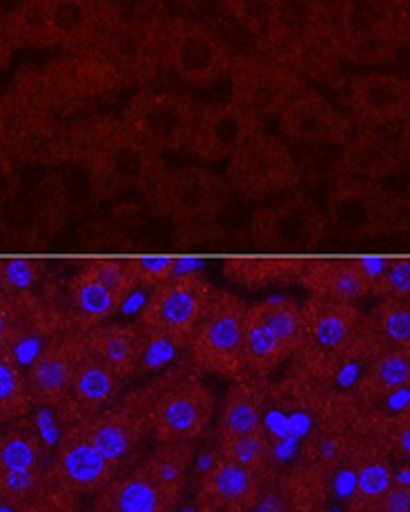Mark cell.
Segmentation results:
<instances>
[{"instance_id": "14", "label": "cell", "mask_w": 410, "mask_h": 512, "mask_svg": "<svg viewBox=\"0 0 410 512\" xmlns=\"http://www.w3.org/2000/svg\"><path fill=\"white\" fill-rule=\"evenodd\" d=\"M125 85H145L163 67V21L116 18L94 45Z\"/></svg>"}, {"instance_id": "28", "label": "cell", "mask_w": 410, "mask_h": 512, "mask_svg": "<svg viewBox=\"0 0 410 512\" xmlns=\"http://www.w3.org/2000/svg\"><path fill=\"white\" fill-rule=\"evenodd\" d=\"M299 285L310 292V297L339 303H359L361 299L373 297V288L359 270L357 259L308 261L299 277Z\"/></svg>"}, {"instance_id": "51", "label": "cell", "mask_w": 410, "mask_h": 512, "mask_svg": "<svg viewBox=\"0 0 410 512\" xmlns=\"http://www.w3.org/2000/svg\"><path fill=\"white\" fill-rule=\"evenodd\" d=\"M368 12L379 16H406L410 14V0H359Z\"/></svg>"}, {"instance_id": "19", "label": "cell", "mask_w": 410, "mask_h": 512, "mask_svg": "<svg viewBox=\"0 0 410 512\" xmlns=\"http://www.w3.org/2000/svg\"><path fill=\"white\" fill-rule=\"evenodd\" d=\"M281 132L308 147H344L353 139V123L328 98L306 87L279 116Z\"/></svg>"}, {"instance_id": "54", "label": "cell", "mask_w": 410, "mask_h": 512, "mask_svg": "<svg viewBox=\"0 0 410 512\" xmlns=\"http://www.w3.org/2000/svg\"><path fill=\"white\" fill-rule=\"evenodd\" d=\"M128 3H134V5H156V3H161V0H128Z\"/></svg>"}, {"instance_id": "5", "label": "cell", "mask_w": 410, "mask_h": 512, "mask_svg": "<svg viewBox=\"0 0 410 512\" xmlns=\"http://www.w3.org/2000/svg\"><path fill=\"white\" fill-rule=\"evenodd\" d=\"M250 305L232 292H214L197 332L188 346L192 366L199 372L237 381L246 374L243 330Z\"/></svg>"}, {"instance_id": "35", "label": "cell", "mask_w": 410, "mask_h": 512, "mask_svg": "<svg viewBox=\"0 0 410 512\" xmlns=\"http://www.w3.org/2000/svg\"><path fill=\"white\" fill-rule=\"evenodd\" d=\"M194 455V441H170L161 443L150 457H145L139 468L159 484L174 501H181L185 486H188V472Z\"/></svg>"}, {"instance_id": "18", "label": "cell", "mask_w": 410, "mask_h": 512, "mask_svg": "<svg viewBox=\"0 0 410 512\" xmlns=\"http://www.w3.org/2000/svg\"><path fill=\"white\" fill-rule=\"evenodd\" d=\"M261 132H266L263 118L248 112L239 103L203 105L188 150L208 165L221 163Z\"/></svg>"}, {"instance_id": "1", "label": "cell", "mask_w": 410, "mask_h": 512, "mask_svg": "<svg viewBox=\"0 0 410 512\" xmlns=\"http://www.w3.org/2000/svg\"><path fill=\"white\" fill-rule=\"evenodd\" d=\"M63 163H78L105 194L148 187L165 170L163 156L152 152L114 116H85L65 127Z\"/></svg>"}, {"instance_id": "20", "label": "cell", "mask_w": 410, "mask_h": 512, "mask_svg": "<svg viewBox=\"0 0 410 512\" xmlns=\"http://www.w3.org/2000/svg\"><path fill=\"white\" fill-rule=\"evenodd\" d=\"M85 350L83 337L76 334V337L54 339L36 352L27 366V386L32 392L34 408H43L56 417L61 415Z\"/></svg>"}, {"instance_id": "17", "label": "cell", "mask_w": 410, "mask_h": 512, "mask_svg": "<svg viewBox=\"0 0 410 512\" xmlns=\"http://www.w3.org/2000/svg\"><path fill=\"white\" fill-rule=\"evenodd\" d=\"M121 468L112 464L87 437L81 423H72L56 443L50 481L70 495H96L110 481L121 475Z\"/></svg>"}, {"instance_id": "24", "label": "cell", "mask_w": 410, "mask_h": 512, "mask_svg": "<svg viewBox=\"0 0 410 512\" xmlns=\"http://www.w3.org/2000/svg\"><path fill=\"white\" fill-rule=\"evenodd\" d=\"M50 25L52 49L76 52V49L94 47L107 32L119 9L110 0H43Z\"/></svg>"}, {"instance_id": "15", "label": "cell", "mask_w": 410, "mask_h": 512, "mask_svg": "<svg viewBox=\"0 0 410 512\" xmlns=\"http://www.w3.org/2000/svg\"><path fill=\"white\" fill-rule=\"evenodd\" d=\"M326 232V212H321L319 205L301 192L259 210L250 223L252 241L268 250H312L324 241Z\"/></svg>"}, {"instance_id": "52", "label": "cell", "mask_w": 410, "mask_h": 512, "mask_svg": "<svg viewBox=\"0 0 410 512\" xmlns=\"http://www.w3.org/2000/svg\"><path fill=\"white\" fill-rule=\"evenodd\" d=\"M14 54H16V47L12 41H9L5 27L0 25V74L9 70V65L14 61Z\"/></svg>"}, {"instance_id": "29", "label": "cell", "mask_w": 410, "mask_h": 512, "mask_svg": "<svg viewBox=\"0 0 410 512\" xmlns=\"http://www.w3.org/2000/svg\"><path fill=\"white\" fill-rule=\"evenodd\" d=\"M410 390V350L384 348L368 363L353 383V399L359 408H377L379 403L395 399Z\"/></svg>"}, {"instance_id": "41", "label": "cell", "mask_w": 410, "mask_h": 512, "mask_svg": "<svg viewBox=\"0 0 410 512\" xmlns=\"http://www.w3.org/2000/svg\"><path fill=\"white\" fill-rule=\"evenodd\" d=\"M217 455L248 468L257 475L272 477V446L266 430L250 432V435L219 439Z\"/></svg>"}, {"instance_id": "11", "label": "cell", "mask_w": 410, "mask_h": 512, "mask_svg": "<svg viewBox=\"0 0 410 512\" xmlns=\"http://www.w3.org/2000/svg\"><path fill=\"white\" fill-rule=\"evenodd\" d=\"M230 101L259 118L279 116L292 98L306 90V78L268 54H246L232 61Z\"/></svg>"}, {"instance_id": "48", "label": "cell", "mask_w": 410, "mask_h": 512, "mask_svg": "<svg viewBox=\"0 0 410 512\" xmlns=\"http://www.w3.org/2000/svg\"><path fill=\"white\" fill-rule=\"evenodd\" d=\"M70 492H65L63 488H58L54 484L47 486L41 495H38L32 504H27L23 508H16L18 512H74Z\"/></svg>"}, {"instance_id": "27", "label": "cell", "mask_w": 410, "mask_h": 512, "mask_svg": "<svg viewBox=\"0 0 410 512\" xmlns=\"http://www.w3.org/2000/svg\"><path fill=\"white\" fill-rule=\"evenodd\" d=\"M177 506L179 501L136 466L96 492L92 512H174Z\"/></svg>"}, {"instance_id": "53", "label": "cell", "mask_w": 410, "mask_h": 512, "mask_svg": "<svg viewBox=\"0 0 410 512\" xmlns=\"http://www.w3.org/2000/svg\"><path fill=\"white\" fill-rule=\"evenodd\" d=\"M397 152L402 156V161H406L410 165V114L399 123V134H397Z\"/></svg>"}, {"instance_id": "40", "label": "cell", "mask_w": 410, "mask_h": 512, "mask_svg": "<svg viewBox=\"0 0 410 512\" xmlns=\"http://www.w3.org/2000/svg\"><path fill=\"white\" fill-rule=\"evenodd\" d=\"M34 408L21 363L12 352H0V423L18 421Z\"/></svg>"}, {"instance_id": "25", "label": "cell", "mask_w": 410, "mask_h": 512, "mask_svg": "<svg viewBox=\"0 0 410 512\" xmlns=\"http://www.w3.org/2000/svg\"><path fill=\"white\" fill-rule=\"evenodd\" d=\"M123 386V379L116 374L105 361L87 348L81 363H78L70 397H67L65 408L58 419L72 423H81L94 415H99L110 403H114L116 395Z\"/></svg>"}, {"instance_id": "43", "label": "cell", "mask_w": 410, "mask_h": 512, "mask_svg": "<svg viewBox=\"0 0 410 512\" xmlns=\"http://www.w3.org/2000/svg\"><path fill=\"white\" fill-rule=\"evenodd\" d=\"M25 305L23 297L0 290V352H14L25 339Z\"/></svg>"}, {"instance_id": "4", "label": "cell", "mask_w": 410, "mask_h": 512, "mask_svg": "<svg viewBox=\"0 0 410 512\" xmlns=\"http://www.w3.org/2000/svg\"><path fill=\"white\" fill-rule=\"evenodd\" d=\"M150 208L179 225H208L228 208L232 190L226 176L210 167L190 165L179 170H165L148 190Z\"/></svg>"}, {"instance_id": "7", "label": "cell", "mask_w": 410, "mask_h": 512, "mask_svg": "<svg viewBox=\"0 0 410 512\" xmlns=\"http://www.w3.org/2000/svg\"><path fill=\"white\" fill-rule=\"evenodd\" d=\"M201 107L188 94L141 90L125 103L121 121L143 145L163 156L190 145Z\"/></svg>"}, {"instance_id": "31", "label": "cell", "mask_w": 410, "mask_h": 512, "mask_svg": "<svg viewBox=\"0 0 410 512\" xmlns=\"http://www.w3.org/2000/svg\"><path fill=\"white\" fill-rule=\"evenodd\" d=\"M268 381L243 374L226 392L219 421V439L250 435L263 430V410L268 401Z\"/></svg>"}, {"instance_id": "34", "label": "cell", "mask_w": 410, "mask_h": 512, "mask_svg": "<svg viewBox=\"0 0 410 512\" xmlns=\"http://www.w3.org/2000/svg\"><path fill=\"white\" fill-rule=\"evenodd\" d=\"M333 484V472L299 461L281 479V495L290 512H319L324 510Z\"/></svg>"}, {"instance_id": "9", "label": "cell", "mask_w": 410, "mask_h": 512, "mask_svg": "<svg viewBox=\"0 0 410 512\" xmlns=\"http://www.w3.org/2000/svg\"><path fill=\"white\" fill-rule=\"evenodd\" d=\"M65 127L9 87L0 96V161L63 163Z\"/></svg>"}, {"instance_id": "38", "label": "cell", "mask_w": 410, "mask_h": 512, "mask_svg": "<svg viewBox=\"0 0 410 512\" xmlns=\"http://www.w3.org/2000/svg\"><path fill=\"white\" fill-rule=\"evenodd\" d=\"M250 310L286 343L292 357L304 348V312H301V303L292 299H266L250 305Z\"/></svg>"}, {"instance_id": "6", "label": "cell", "mask_w": 410, "mask_h": 512, "mask_svg": "<svg viewBox=\"0 0 410 512\" xmlns=\"http://www.w3.org/2000/svg\"><path fill=\"white\" fill-rule=\"evenodd\" d=\"M226 181L234 194L248 201H266L288 194L301 183V167L279 136L261 132L226 161Z\"/></svg>"}, {"instance_id": "33", "label": "cell", "mask_w": 410, "mask_h": 512, "mask_svg": "<svg viewBox=\"0 0 410 512\" xmlns=\"http://www.w3.org/2000/svg\"><path fill=\"white\" fill-rule=\"evenodd\" d=\"M243 357H246V374L268 381L270 374L288 357H292L290 348L283 343L257 314L248 308L246 330H243Z\"/></svg>"}, {"instance_id": "50", "label": "cell", "mask_w": 410, "mask_h": 512, "mask_svg": "<svg viewBox=\"0 0 410 512\" xmlns=\"http://www.w3.org/2000/svg\"><path fill=\"white\" fill-rule=\"evenodd\" d=\"M357 265L364 272V277L368 279L370 288H373V294L377 297L379 285H382L388 268V259H382V256H364V259H357Z\"/></svg>"}, {"instance_id": "13", "label": "cell", "mask_w": 410, "mask_h": 512, "mask_svg": "<svg viewBox=\"0 0 410 512\" xmlns=\"http://www.w3.org/2000/svg\"><path fill=\"white\" fill-rule=\"evenodd\" d=\"M326 221L339 239L366 241L393 234V212L388 199L373 181L337 176L330 185Z\"/></svg>"}, {"instance_id": "23", "label": "cell", "mask_w": 410, "mask_h": 512, "mask_svg": "<svg viewBox=\"0 0 410 512\" xmlns=\"http://www.w3.org/2000/svg\"><path fill=\"white\" fill-rule=\"evenodd\" d=\"M410 36L406 16H355L341 29V56L355 67H377L390 63Z\"/></svg>"}, {"instance_id": "12", "label": "cell", "mask_w": 410, "mask_h": 512, "mask_svg": "<svg viewBox=\"0 0 410 512\" xmlns=\"http://www.w3.org/2000/svg\"><path fill=\"white\" fill-rule=\"evenodd\" d=\"M161 381L130 392L128 397H123L114 406H107L99 415L81 421L83 430L94 441V446L121 470L139 455L143 441L150 437L148 417L156 392L161 388Z\"/></svg>"}, {"instance_id": "32", "label": "cell", "mask_w": 410, "mask_h": 512, "mask_svg": "<svg viewBox=\"0 0 410 512\" xmlns=\"http://www.w3.org/2000/svg\"><path fill=\"white\" fill-rule=\"evenodd\" d=\"M306 259H290V256H239L223 263V274L248 290H261L268 285H292L299 283Z\"/></svg>"}, {"instance_id": "37", "label": "cell", "mask_w": 410, "mask_h": 512, "mask_svg": "<svg viewBox=\"0 0 410 512\" xmlns=\"http://www.w3.org/2000/svg\"><path fill=\"white\" fill-rule=\"evenodd\" d=\"M228 14L241 29L255 36L259 52L275 41L281 27L283 0H223Z\"/></svg>"}, {"instance_id": "47", "label": "cell", "mask_w": 410, "mask_h": 512, "mask_svg": "<svg viewBox=\"0 0 410 512\" xmlns=\"http://www.w3.org/2000/svg\"><path fill=\"white\" fill-rule=\"evenodd\" d=\"M377 297L410 301V256L388 259V268Z\"/></svg>"}, {"instance_id": "42", "label": "cell", "mask_w": 410, "mask_h": 512, "mask_svg": "<svg viewBox=\"0 0 410 512\" xmlns=\"http://www.w3.org/2000/svg\"><path fill=\"white\" fill-rule=\"evenodd\" d=\"M370 319L388 348L410 350V301L382 299Z\"/></svg>"}, {"instance_id": "36", "label": "cell", "mask_w": 410, "mask_h": 512, "mask_svg": "<svg viewBox=\"0 0 410 512\" xmlns=\"http://www.w3.org/2000/svg\"><path fill=\"white\" fill-rule=\"evenodd\" d=\"M0 25L16 49H52L43 0H21L0 18Z\"/></svg>"}, {"instance_id": "16", "label": "cell", "mask_w": 410, "mask_h": 512, "mask_svg": "<svg viewBox=\"0 0 410 512\" xmlns=\"http://www.w3.org/2000/svg\"><path fill=\"white\" fill-rule=\"evenodd\" d=\"M136 290L128 261L99 259L76 272L70 283V301L81 332L103 326Z\"/></svg>"}, {"instance_id": "44", "label": "cell", "mask_w": 410, "mask_h": 512, "mask_svg": "<svg viewBox=\"0 0 410 512\" xmlns=\"http://www.w3.org/2000/svg\"><path fill=\"white\" fill-rule=\"evenodd\" d=\"M43 277V263L34 259H0L3 290L16 297H27Z\"/></svg>"}, {"instance_id": "22", "label": "cell", "mask_w": 410, "mask_h": 512, "mask_svg": "<svg viewBox=\"0 0 410 512\" xmlns=\"http://www.w3.org/2000/svg\"><path fill=\"white\" fill-rule=\"evenodd\" d=\"M348 103L373 130L399 125L410 114V78L384 70L357 74L348 85Z\"/></svg>"}, {"instance_id": "2", "label": "cell", "mask_w": 410, "mask_h": 512, "mask_svg": "<svg viewBox=\"0 0 410 512\" xmlns=\"http://www.w3.org/2000/svg\"><path fill=\"white\" fill-rule=\"evenodd\" d=\"M125 87L121 74L96 47L65 52L54 61L23 70L12 90L23 94L29 103L63 123L81 116L96 103L119 94Z\"/></svg>"}, {"instance_id": "3", "label": "cell", "mask_w": 410, "mask_h": 512, "mask_svg": "<svg viewBox=\"0 0 410 512\" xmlns=\"http://www.w3.org/2000/svg\"><path fill=\"white\" fill-rule=\"evenodd\" d=\"M214 292L217 288L205 274L197 270L179 272L152 290L141 308L139 323L152 341L188 350Z\"/></svg>"}, {"instance_id": "30", "label": "cell", "mask_w": 410, "mask_h": 512, "mask_svg": "<svg viewBox=\"0 0 410 512\" xmlns=\"http://www.w3.org/2000/svg\"><path fill=\"white\" fill-rule=\"evenodd\" d=\"M348 466L355 470V488L350 497V512H373L388 488L395 484V470L386 450L377 439H364L350 457Z\"/></svg>"}, {"instance_id": "21", "label": "cell", "mask_w": 410, "mask_h": 512, "mask_svg": "<svg viewBox=\"0 0 410 512\" xmlns=\"http://www.w3.org/2000/svg\"><path fill=\"white\" fill-rule=\"evenodd\" d=\"M272 477L214 455L197 488V512H250L266 495Z\"/></svg>"}, {"instance_id": "45", "label": "cell", "mask_w": 410, "mask_h": 512, "mask_svg": "<svg viewBox=\"0 0 410 512\" xmlns=\"http://www.w3.org/2000/svg\"><path fill=\"white\" fill-rule=\"evenodd\" d=\"M128 268L136 288H159L165 281L179 274V261L168 256H152V259H130Z\"/></svg>"}, {"instance_id": "39", "label": "cell", "mask_w": 410, "mask_h": 512, "mask_svg": "<svg viewBox=\"0 0 410 512\" xmlns=\"http://www.w3.org/2000/svg\"><path fill=\"white\" fill-rule=\"evenodd\" d=\"M45 470V446L32 430H9L0 435V475Z\"/></svg>"}, {"instance_id": "8", "label": "cell", "mask_w": 410, "mask_h": 512, "mask_svg": "<svg viewBox=\"0 0 410 512\" xmlns=\"http://www.w3.org/2000/svg\"><path fill=\"white\" fill-rule=\"evenodd\" d=\"M214 406V392L199 377L185 368L174 370L152 401L150 437L159 443L199 441L210 428Z\"/></svg>"}, {"instance_id": "10", "label": "cell", "mask_w": 410, "mask_h": 512, "mask_svg": "<svg viewBox=\"0 0 410 512\" xmlns=\"http://www.w3.org/2000/svg\"><path fill=\"white\" fill-rule=\"evenodd\" d=\"M228 45L190 18L163 21V67L190 87H212L230 74Z\"/></svg>"}, {"instance_id": "49", "label": "cell", "mask_w": 410, "mask_h": 512, "mask_svg": "<svg viewBox=\"0 0 410 512\" xmlns=\"http://www.w3.org/2000/svg\"><path fill=\"white\" fill-rule=\"evenodd\" d=\"M373 512H410V484L408 481H397L388 488L386 495L379 499Z\"/></svg>"}, {"instance_id": "26", "label": "cell", "mask_w": 410, "mask_h": 512, "mask_svg": "<svg viewBox=\"0 0 410 512\" xmlns=\"http://www.w3.org/2000/svg\"><path fill=\"white\" fill-rule=\"evenodd\" d=\"M81 337L85 346L96 357L105 361L123 381L141 368V363L150 348V334L141 323H112V326H96L83 330Z\"/></svg>"}, {"instance_id": "46", "label": "cell", "mask_w": 410, "mask_h": 512, "mask_svg": "<svg viewBox=\"0 0 410 512\" xmlns=\"http://www.w3.org/2000/svg\"><path fill=\"white\" fill-rule=\"evenodd\" d=\"M377 421V419H375ZM382 428H379V439L386 441L388 448H393L397 455L410 461V397L406 406L397 412V415L382 419Z\"/></svg>"}]
</instances>
